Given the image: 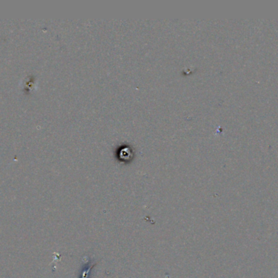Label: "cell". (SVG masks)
Wrapping results in <instances>:
<instances>
[]
</instances>
